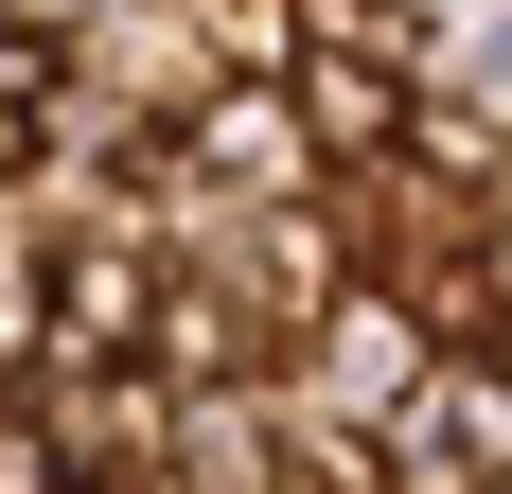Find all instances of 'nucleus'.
<instances>
[{
  "mask_svg": "<svg viewBox=\"0 0 512 494\" xmlns=\"http://www.w3.org/2000/svg\"><path fill=\"white\" fill-rule=\"evenodd\" d=\"M424 371H442V336H424L407 300H389V283L354 265V283H336V300L301 318V336H283V371H265V389L301 406V424H389V406H407Z\"/></svg>",
  "mask_w": 512,
  "mask_h": 494,
  "instance_id": "f257e3e1",
  "label": "nucleus"
},
{
  "mask_svg": "<svg viewBox=\"0 0 512 494\" xmlns=\"http://www.w3.org/2000/svg\"><path fill=\"white\" fill-rule=\"evenodd\" d=\"M142 494H283V389H265V371L159 389V459H142Z\"/></svg>",
  "mask_w": 512,
  "mask_h": 494,
  "instance_id": "f03ea898",
  "label": "nucleus"
},
{
  "mask_svg": "<svg viewBox=\"0 0 512 494\" xmlns=\"http://www.w3.org/2000/svg\"><path fill=\"white\" fill-rule=\"evenodd\" d=\"M0 494H71V459H53V424H36V389H0Z\"/></svg>",
  "mask_w": 512,
  "mask_h": 494,
  "instance_id": "7ed1b4c3",
  "label": "nucleus"
},
{
  "mask_svg": "<svg viewBox=\"0 0 512 494\" xmlns=\"http://www.w3.org/2000/svg\"><path fill=\"white\" fill-rule=\"evenodd\" d=\"M71 18H89V0H0V36H36V53L71 36Z\"/></svg>",
  "mask_w": 512,
  "mask_h": 494,
  "instance_id": "20e7f679",
  "label": "nucleus"
},
{
  "mask_svg": "<svg viewBox=\"0 0 512 494\" xmlns=\"http://www.w3.org/2000/svg\"><path fill=\"white\" fill-rule=\"evenodd\" d=\"M477 353H495V371H512V300H495V318H477Z\"/></svg>",
  "mask_w": 512,
  "mask_h": 494,
  "instance_id": "39448f33",
  "label": "nucleus"
}]
</instances>
